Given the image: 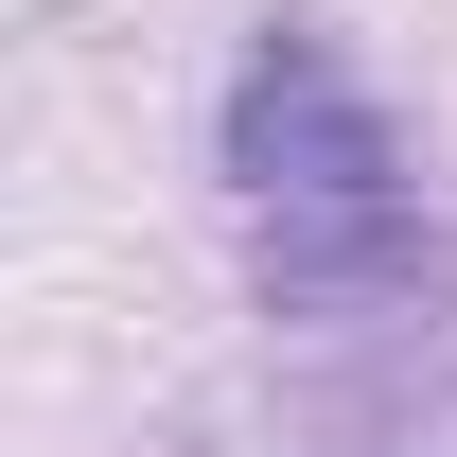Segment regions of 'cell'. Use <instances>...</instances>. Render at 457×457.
<instances>
[{"label":"cell","instance_id":"obj_1","mask_svg":"<svg viewBox=\"0 0 457 457\" xmlns=\"http://www.w3.org/2000/svg\"><path fill=\"white\" fill-rule=\"evenodd\" d=\"M228 194L264 264L282 457H457V228L422 141L335 36H246L228 71Z\"/></svg>","mask_w":457,"mask_h":457}]
</instances>
